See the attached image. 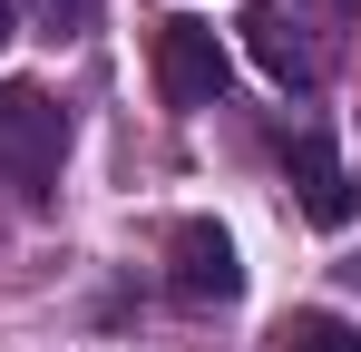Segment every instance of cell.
Instances as JSON below:
<instances>
[{"instance_id":"obj_6","label":"cell","mask_w":361,"mask_h":352,"mask_svg":"<svg viewBox=\"0 0 361 352\" xmlns=\"http://www.w3.org/2000/svg\"><path fill=\"white\" fill-rule=\"evenodd\" d=\"M283 352H361V333L342 313H293V323H283Z\"/></svg>"},{"instance_id":"obj_4","label":"cell","mask_w":361,"mask_h":352,"mask_svg":"<svg viewBox=\"0 0 361 352\" xmlns=\"http://www.w3.org/2000/svg\"><path fill=\"white\" fill-rule=\"evenodd\" d=\"M283 176H293V196H302V216L322 235H342L361 216V186H352V167L332 157V137L322 127H302V137H283Z\"/></svg>"},{"instance_id":"obj_8","label":"cell","mask_w":361,"mask_h":352,"mask_svg":"<svg viewBox=\"0 0 361 352\" xmlns=\"http://www.w3.org/2000/svg\"><path fill=\"white\" fill-rule=\"evenodd\" d=\"M332 274H342V284H352V293H361V254H342V264H332Z\"/></svg>"},{"instance_id":"obj_1","label":"cell","mask_w":361,"mask_h":352,"mask_svg":"<svg viewBox=\"0 0 361 352\" xmlns=\"http://www.w3.org/2000/svg\"><path fill=\"white\" fill-rule=\"evenodd\" d=\"M59 157H68V108L49 98V88L10 78V88H0V186H10L20 206H49Z\"/></svg>"},{"instance_id":"obj_2","label":"cell","mask_w":361,"mask_h":352,"mask_svg":"<svg viewBox=\"0 0 361 352\" xmlns=\"http://www.w3.org/2000/svg\"><path fill=\"white\" fill-rule=\"evenodd\" d=\"M147 59H157V98H166V108H215V98H225V69H235L205 20H166Z\"/></svg>"},{"instance_id":"obj_7","label":"cell","mask_w":361,"mask_h":352,"mask_svg":"<svg viewBox=\"0 0 361 352\" xmlns=\"http://www.w3.org/2000/svg\"><path fill=\"white\" fill-rule=\"evenodd\" d=\"M10 40H20V0H0V49H10Z\"/></svg>"},{"instance_id":"obj_5","label":"cell","mask_w":361,"mask_h":352,"mask_svg":"<svg viewBox=\"0 0 361 352\" xmlns=\"http://www.w3.org/2000/svg\"><path fill=\"white\" fill-rule=\"evenodd\" d=\"M235 30H244V59H254L274 88H302V78H312V49H302V30L283 20V10H274V0H254Z\"/></svg>"},{"instance_id":"obj_9","label":"cell","mask_w":361,"mask_h":352,"mask_svg":"<svg viewBox=\"0 0 361 352\" xmlns=\"http://www.w3.org/2000/svg\"><path fill=\"white\" fill-rule=\"evenodd\" d=\"M342 10H361V0H342Z\"/></svg>"},{"instance_id":"obj_3","label":"cell","mask_w":361,"mask_h":352,"mask_svg":"<svg viewBox=\"0 0 361 352\" xmlns=\"http://www.w3.org/2000/svg\"><path fill=\"white\" fill-rule=\"evenodd\" d=\"M166 284H176V303H235V293H244L235 235L205 225V216H185V225L166 235Z\"/></svg>"}]
</instances>
